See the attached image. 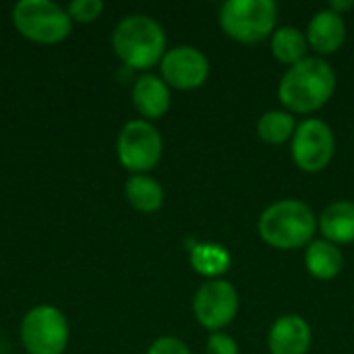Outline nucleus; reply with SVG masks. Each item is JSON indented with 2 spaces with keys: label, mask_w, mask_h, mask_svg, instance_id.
I'll return each instance as SVG.
<instances>
[{
  "label": "nucleus",
  "mask_w": 354,
  "mask_h": 354,
  "mask_svg": "<svg viewBox=\"0 0 354 354\" xmlns=\"http://www.w3.org/2000/svg\"><path fill=\"white\" fill-rule=\"evenodd\" d=\"M259 236L278 251H297L307 247L317 232L313 209L301 199H280L263 209L257 222Z\"/></svg>",
  "instance_id": "2"
},
{
  "label": "nucleus",
  "mask_w": 354,
  "mask_h": 354,
  "mask_svg": "<svg viewBox=\"0 0 354 354\" xmlns=\"http://www.w3.org/2000/svg\"><path fill=\"white\" fill-rule=\"evenodd\" d=\"M160 77L170 89L193 91L209 77V60L195 46H174L160 62Z\"/></svg>",
  "instance_id": "10"
},
{
  "label": "nucleus",
  "mask_w": 354,
  "mask_h": 354,
  "mask_svg": "<svg viewBox=\"0 0 354 354\" xmlns=\"http://www.w3.org/2000/svg\"><path fill=\"white\" fill-rule=\"evenodd\" d=\"M305 35H307V44L313 52H317L322 58L330 56V54L338 52L346 41L344 17L330 8H322L311 17Z\"/></svg>",
  "instance_id": "12"
},
{
  "label": "nucleus",
  "mask_w": 354,
  "mask_h": 354,
  "mask_svg": "<svg viewBox=\"0 0 354 354\" xmlns=\"http://www.w3.org/2000/svg\"><path fill=\"white\" fill-rule=\"evenodd\" d=\"M147 354H191V351L180 338L162 336L151 342V346L147 348Z\"/></svg>",
  "instance_id": "22"
},
{
  "label": "nucleus",
  "mask_w": 354,
  "mask_h": 354,
  "mask_svg": "<svg viewBox=\"0 0 354 354\" xmlns=\"http://www.w3.org/2000/svg\"><path fill=\"white\" fill-rule=\"evenodd\" d=\"M205 351H207V354H241L236 340L232 336L224 334V332L209 334Z\"/></svg>",
  "instance_id": "21"
},
{
  "label": "nucleus",
  "mask_w": 354,
  "mask_h": 354,
  "mask_svg": "<svg viewBox=\"0 0 354 354\" xmlns=\"http://www.w3.org/2000/svg\"><path fill=\"white\" fill-rule=\"evenodd\" d=\"M290 153L299 170L317 174L330 166L336 153V137L322 118H305L297 124L290 141Z\"/></svg>",
  "instance_id": "8"
},
{
  "label": "nucleus",
  "mask_w": 354,
  "mask_h": 354,
  "mask_svg": "<svg viewBox=\"0 0 354 354\" xmlns=\"http://www.w3.org/2000/svg\"><path fill=\"white\" fill-rule=\"evenodd\" d=\"M307 35L299 27H278L272 33V56L288 68L307 58Z\"/></svg>",
  "instance_id": "18"
},
{
  "label": "nucleus",
  "mask_w": 354,
  "mask_h": 354,
  "mask_svg": "<svg viewBox=\"0 0 354 354\" xmlns=\"http://www.w3.org/2000/svg\"><path fill=\"white\" fill-rule=\"evenodd\" d=\"M189 261L199 276H203L207 280H218L230 270L232 255L228 253V249L224 245L197 243L189 249Z\"/></svg>",
  "instance_id": "16"
},
{
  "label": "nucleus",
  "mask_w": 354,
  "mask_h": 354,
  "mask_svg": "<svg viewBox=\"0 0 354 354\" xmlns=\"http://www.w3.org/2000/svg\"><path fill=\"white\" fill-rule=\"evenodd\" d=\"M342 251L338 245L319 239V241H311L305 247V268L307 272L322 282L334 280L340 272H342Z\"/></svg>",
  "instance_id": "15"
},
{
  "label": "nucleus",
  "mask_w": 354,
  "mask_h": 354,
  "mask_svg": "<svg viewBox=\"0 0 354 354\" xmlns=\"http://www.w3.org/2000/svg\"><path fill=\"white\" fill-rule=\"evenodd\" d=\"M193 313L201 328L214 332H222L230 326L239 313V292L224 278L205 280L193 299Z\"/></svg>",
  "instance_id": "9"
},
{
  "label": "nucleus",
  "mask_w": 354,
  "mask_h": 354,
  "mask_svg": "<svg viewBox=\"0 0 354 354\" xmlns=\"http://www.w3.org/2000/svg\"><path fill=\"white\" fill-rule=\"evenodd\" d=\"M21 344L27 354H62L68 344L66 315L54 305H37L23 315Z\"/></svg>",
  "instance_id": "6"
},
{
  "label": "nucleus",
  "mask_w": 354,
  "mask_h": 354,
  "mask_svg": "<svg viewBox=\"0 0 354 354\" xmlns=\"http://www.w3.org/2000/svg\"><path fill=\"white\" fill-rule=\"evenodd\" d=\"M336 85L332 64L322 56H307L286 68L278 83V100L290 114H313L332 100Z\"/></svg>",
  "instance_id": "1"
},
{
  "label": "nucleus",
  "mask_w": 354,
  "mask_h": 354,
  "mask_svg": "<svg viewBox=\"0 0 354 354\" xmlns=\"http://www.w3.org/2000/svg\"><path fill=\"white\" fill-rule=\"evenodd\" d=\"M124 195L131 207L143 214H153L164 203V189L149 174H133L124 185Z\"/></svg>",
  "instance_id": "17"
},
{
  "label": "nucleus",
  "mask_w": 354,
  "mask_h": 354,
  "mask_svg": "<svg viewBox=\"0 0 354 354\" xmlns=\"http://www.w3.org/2000/svg\"><path fill=\"white\" fill-rule=\"evenodd\" d=\"M222 31L241 44H259L276 31L278 6L274 0H228L218 12Z\"/></svg>",
  "instance_id": "4"
},
{
  "label": "nucleus",
  "mask_w": 354,
  "mask_h": 354,
  "mask_svg": "<svg viewBox=\"0 0 354 354\" xmlns=\"http://www.w3.org/2000/svg\"><path fill=\"white\" fill-rule=\"evenodd\" d=\"M295 131H297L295 114L286 110H270L261 114L257 120V137L268 145H282L286 141H292Z\"/></svg>",
  "instance_id": "19"
},
{
  "label": "nucleus",
  "mask_w": 354,
  "mask_h": 354,
  "mask_svg": "<svg viewBox=\"0 0 354 354\" xmlns=\"http://www.w3.org/2000/svg\"><path fill=\"white\" fill-rule=\"evenodd\" d=\"M328 8L344 17V12H348V10H353V8H354V2H353V0H332Z\"/></svg>",
  "instance_id": "23"
},
{
  "label": "nucleus",
  "mask_w": 354,
  "mask_h": 354,
  "mask_svg": "<svg viewBox=\"0 0 354 354\" xmlns=\"http://www.w3.org/2000/svg\"><path fill=\"white\" fill-rule=\"evenodd\" d=\"M102 10H104L102 0H73L66 6L71 21H77V23H91L102 15Z\"/></svg>",
  "instance_id": "20"
},
{
  "label": "nucleus",
  "mask_w": 354,
  "mask_h": 354,
  "mask_svg": "<svg viewBox=\"0 0 354 354\" xmlns=\"http://www.w3.org/2000/svg\"><path fill=\"white\" fill-rule=\"evenodd\" d=\"M114 54L133 71H149L166 54V31L147 15H129L112 31Z\"/></svg>",
  "instance_id": "3"
},
{
  "label": "nucleus",
  "mask_w": 354,
  "mask_h": 354,
  "mask_svg": "<svg viewBox=\"0 0 354 354\" xmlns=\"http://www.w3.org/2000/svg\"><path fill=\"white\" fill-rule=\"evenodd\" d=\"M17 31L35 44H58L73 31V21L60 4L52 0H21L12 6Z\"/></svg>",
  "instance_id": "5"
},
{
  "label": "nucleus",
  "mask_w": 354,
  "mask_h": 354,
  "mask_svg": "<svg viewBox=\"0 0 354 354\" xmlns=\"http://www.w3.org/2000/svg\"><path fill=\"white\" fill-rule=\"evenodd\" d=\"M133 97V106L135 110L143 116V120H158L162 118L172 104V95H170V87L164 83L162 77L151 75V73H143L131 91Z\"/></svg>",
  "instance_id": "13"
},
{
  "label": "nucleus",
  "mask_w": 354,
  "mask_h": 354,
  "mask_svg": "<svg viewBox=\"0 0 354 354\" xmlns=\"http://www.w3.org/2000/svg\"><path fill=\"white\" fill-rule=\"evenodd\" d=\"M317 228L324 239L334 245H351L354 243V201H334L330 203L319 220Z\"/></svg>",
  "instance_id": "14"
},
{
  "label": "nucleus",
  "mask_w": 354,
  "mask_h": 354,
  "mask_svg": "<svg viewBox=\"0 0 354 354\" xmlns=\"http://www.w3.org/2000/svg\"><path fill=\"white\" fill-rule=\"evenodd\" d=\"M313 342L311 326L295 313L280 315L268 334L270 354H307Z\"/></svg>",
  "instance_id": "11"
},
{
  "label": "nucleus",
  "mask_w": 354,
  "mask_h": 354,
  "mask_svg": "<svg viewBox=\"0 0 354 354\" xmlns=\"http://www.w3.org/2000/svg\"><path fill=\"white\" fill-rule=\"evenodd\" d=\"M164 153L160 131L143 118L129 120L116 139V156L122 168L133 174H147L158 166Z\"/></svg>",
  "instance_id": "7"
}]
</instances>
